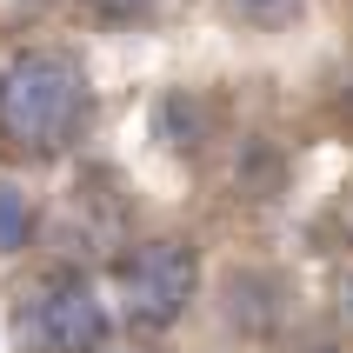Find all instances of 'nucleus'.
Returning <instances> with one entry per match:
<instances>
[{"mask_svg": "<svg viewBox=\"0 0 353 353\" xmlns=\"http://www.w3.org/2000/svg\"><path fill=\"white\" fill-rule=\"evenodd\" d=\"M27 240H34V200L14 180H0V254H20Z\"/></svg>", "mask_w": 353, "mask_h": 353, "instance_id": "obj_7", "label": "nucleus"}, {"mask_svg": "<svg viewBox=\"0 0 353 353\" xmlns=\"http://www.w3.org/2000/svg\"><path fill=\"white\" fill-rule=\"evenodd\" d=\"M334 314H340V327H353V267H340V280H334Z\"/></svg>", "mask_w": 353, "mask_h": 353, "instance_id": "obj_10", "label": "nucleus"}, {"mask_svg": "<svg viewBox=\"0 0 353 353\" xmlns=\"http://www.w3.org/2000/svg\"><path fill=\"white\" fill-rule=\"evenodd\" d=\"M100 20H140V14H154L160 0H87Z\"/></svg>", "mask_w": 353, "mask_h": 353, "instance_id": "obj_9", "label": "nucleus"}, {"mask_svg": "<svg viewBox=\"0 0 353 353\" xmlns=\"http://www.w3.org/2000/svg\"><path fill=\"white\" fill-rule=\"evenodd\" d=\"M54 0H0V27H34Z\"/></svg>", "mask_w": 353, "mask_h": 353, "instance_id": "obj_8", "label": "nucleus"}, {"mask_svg": "<svg viewBox=\"0 0 353 353\" xmlns=\"http://www.w3.org/2000/svg\"><path fill=\"white\" fill-rule=\"evenodd\" d=\"M227 14H234L247 34H287V27L307 14V0H227Z\"/></svg>", "mask_w": 353, "mask_h": 353, "instance_id": "obj_6", "label": "nucleus"}, {"mask_svg": "<svg viewBox=\"0 0 353 353\" xmlns=\"http://www.w3.org/2000/svg\"><path fill=\"white\" fill-rule=\"evenodd\" d=\"M347 27H353V0H347Z\"/></svg>", "mask_w": 353, "mask_h": 353, "instance_id": "obj_13", "label": "nucleus"}, {"mask_svg": "<svg viewBox=\"0 0 353 353\" xmlns=\"http://www.w3.org/2000/svg\"><path fill=\"white\" fill-rule=\"evenodd\" d=\"M154 140H167L174 154H194L207 140V100L200 94H167L154 107Z\"/></svg>", "mask_w": 353, "mask_h": 353, "instance_id": "obj_5", "label": "nucleus"}, {"mask_svg": "<svg viewBox=\"0 0 353 353\" xmlns=\"http://www.w3.org/2000/svg\"><path fill=\"white\" fill-rule=\"evenodd\" d=\"M200 294V254L187 240H140L120 260V314L134 334H167Z\"/></svg>", "mask_w": 353, "mask_h": 353, "instance_id": "obj_3", "label": "nucleus"}, {"mask_svg": "<svg viewBox=\"0 0 353 353\" xmlns=\"http://www.w3.org/2000/svg\"><path fill=\"white\" fill-rule=\"evenodd\" d=\"M334 227H340V247L353 254V187L340 194V207H334Z\"/></svg>", "mask_w": 353, "mask_h": 353, "instance_id": "obj_11", "label": "nucleus"}, {"mask_svg": "<svg viewBox=\"0 0 353 353\" xmlns=\"http://www.w3.org/2000/svg\"><path fill=\"white\" fill-rule=\"evenodd\" d=\"M220 314H227V327H234L240 340L280 334V320H287V287H280V274H267V267H234V274L220 280Z\"/></svg>", "mask_w": 353, "mask_h": 353, "instance_id": "obj_4", "label": "nucleus"}, {"mask_svg": "<svg viewBox=\"0 0 353 353\" xmlns=\"http://www.w3.org/2000/svg\"><path fill=\"white\" fill-rule=\"evenodd\" d=\"M14 334L27 353H94L107 347V300L87 274L54 267L14 300Z\"/></svg>", "mask_w": 353, "mask_h": 353, "instance_id": "obj_2", "label": "nucleus"}, {"mask_svg": "<svg viewBox=\"0 0 353 353\" xmlns=\"http://www.w3.org/2000/svg\"><path fill=\"white\" fill-rule=\"evenodd\" d=\"M94 353H154V347H94Z\"/></svg>", "mask_w": 353, "mask_h": 353, "instance_id": "obj_12", "label": "nucleus"}, {"mask_svg": "<svg viewBox=\"0 0 353 353\" xmlns=\"http://www.w3.org/2000/svg\"><path fill=\"white\" fill-rule=\"evenodd\" d=\"M94 87L67 47H20L0 67V154L7 160H60L87 134Z\"/></svg>", "mask_w": 353, "mask_h": 353, "instance_id": "obj_1", "label": "nucleus"}]
</instances>
